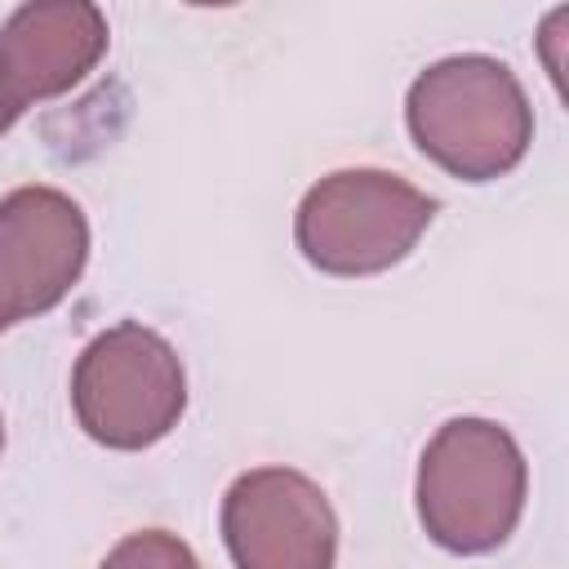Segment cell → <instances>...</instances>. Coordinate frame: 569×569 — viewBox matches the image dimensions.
Returning a JSON list of instances; mask_svg holds the SVG:
<instances>
[{
  "mask_svg": "<svg viewBox=\"0 0 569 569\" xmlns=\"http://www.w3.org/2000/svg\"><path fill=\"white\" fill-rule=\"evenodd\" d=\"M409 138L462 182L511 173L533 142V107L516 71L485 53H453L418 71L405 98Z\"/></svg>",
  "mask_w": 569,
  "mask_h": 569,
  "instance_id": "1",
  "label": "cell"
},
{
  "mask_svg": "<svg viewBox=\"0 0 569 569\" xmlns=\"http://www.w3.org/2000/svg\"><path fill=\"white\" fill-rule=\"evenodd\" d=\"M529 467L507 427L489 418H449L418 458V520L453 556L502 547L525 511Z\"/></svg>",
  "mask_w": 569,
  "mask_h": 569,
  "instance_id": "2",
  "label": "cell"
},
{
  "mask_svg": "<svg viewBox=\"0 0 569 569\" xmlns=\"http://www.w3.org/2000/svg\"><path fill=\"white\" fill-rule=\"evenodd\" d=\"M71 409L89 440L124 453L151 449L187 409L182 360L156 329L120 320L76 356Z\"/></svg>",
  "mask_w": 569,
  "mask_h": 569,
  "instance_id": "3",
  "label": "cell"
},
{
  "mask_svg": "<svg viewBox=\"0 0 569 569\" xmlns=\"http://www.w3.org/2000/svg\"><path fill=\"white\" fill-rule=\"evenodd\" d=\"M436 218V200L387 169H338L307 187L293 240L316 271L378 276L413 253Z\"/></svg>",
  "mask_w": 569,
  "mask_h": 569,
  "instance_id": "4",
  "label": "cell"
},
{
  "mask_svg": "<svg viewBox=\"0 0 569 569\" xmlns=\"http://www.w3.org/2000/svg\"><path fill=\"white\" fill-rule=\"evenodd\" d=\"M222 542L236 569H333L338 516L293 467H253L222 498Z\"/></svg>",
  "mask_w": 569,
  "mask_h": 569,
  "instance_id": "5",
  "label": "cell"
},
{
  "mask_svg": "<svg viewBox=\"0 0 569 569\" xmlns=\"http://www.w3.org/2000/svg\"><path fill=\"white\" fill-rule=\"evenodd\" d=\"M107 18L89 0H31L0 27V98L13 116L76 89L107 53Z\"/></svg>",
  "mask_w": 569,
  "mask_h": 569,
  "instance_id": "6",
  "label": "cell"
},
{
  "mask_svg": "<svg viewBox=\"0 0 569 569\" xmlns=\"http://www.w3.org/2000/svg\"><path fill=\"white\" fill-rule=\"evenodd\" d=\"M98 569H200L196 551L169 529H138L120 538Z\"/></svg>",
  "mask_w": 569,
  "mask_h": 569,
  "instance_id": "7",
  "label": "cell"
},
{
  "mask_svg": "<svg viewBox=\"0 0 569 569\" xmlns=\"http://www.w3.org/2000/svg\"><path fill=\"white\" fill-rule=\"evenodd\" d=\"M27 316H40V311H36V298H31V284H27V276H22L18 253H13L9 240L0 236V333L13 329V325L27 320Z\"/></svg>",
  "mask_w": 569,
  "mask_h": 569,
  "instance_id": "8",
  "label": "cell"
},
{
  "mask_svg": "<svg viewBox=\"0 0 569 569\" xmlns=\"http://www.w3.org/2000/svg\"><path fill=\"white\" fill-rule=\"evenodd\" d=\"M13 120H18V116H13V111H9V107H4V98H0V133H4V129H9V124H13Z\"/></svg>",
  "mask_w": 569,
  "mask_h": 569,
  "instance_id": "9",
  "label": "cell"
},
{
  "mask_svg": "<svg viewBox=\"0 0 569 569\" xmlns=\"http://www.w3.org/2000/svg\"><path fill=\"white\" fill-rule=\"evenodd\" d=\"M0 449H4V422H0Z\"/></svg>",
  "mask_w": 569,
  "mask_h": 569,
  "instance_id": "10",
  "label": "cell"
}]
</instances>
